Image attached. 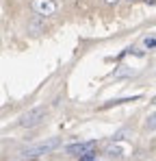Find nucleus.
<instances>
[{"label": "nucleus", "instance_id": "nucleus-1", "mask_svg": "<svg viewBox=\"0 0 156 161\" xmlns=\"http://www.w3.org/2000/svg\"><path fill=\"white\" fill-rule=\"evenodd\" d=\"M61 146V139L59 137H50V139H46V142H39V144H35V146H28L22 150V155H24L26 159L28 157H39V155H48L52 150H56Z\"/></svg>", "mask_w": 156, "mask_h": 161}, {"label": "nucleus", "instance_id": "nucleus-2", "mask_svg": "<svg viewBox=\"0 0 156 161\" xmlns=\"http://www.w3.org/2000/svg\"><path fill=\"white\" fill-rule=\"evenodd\" d=\"M96 146H98V142H78V144L65 146V153H67V155H74V157H85V155L93 153Z\"/></svg>", "mask_w": 156, "mask_h": 161}, {"label": "nucleus", "instance_id": "nucleus-3", "mask_svg": "<svg viewBox=\"0 0 156 161\" xmlns=\"http://www.w3.org/2000/svg\"><path fill=\"white\" fill-rule=\"evenodd\" d=\"M44 115H46V109L44 107H35V109H30V111H26L24 115L20 118V124L22 126H35V124H39L41 120H44Z\"/></svg>", "mask_w": 156, "mask_h": 161}, {"label": "nucleus", "instance_id": "nucleus-4", "mask_svg": "<svg viewBox=\"0 0 156 161\" xmlns=\"http://www.w3.org/2000/svg\"><path fill=\"white\" fill-rule=\"evenodd\" d=\"M30 7H33V11H35L37 15H52V13L59 9V4H56L54 0H33Z\"/></svg>", "mask_w": 156, "mask_h": 161}, {"label": "nucleus", "instance_id": "nucleus-5", "mask_svg": "<svg viewBox=\"0 0 156 161\" xmlns=\"http://www.w3.org/2000/svg\"><path fill=\"white\" fill-rule=\"evenodd\" d=\"M106 155L108 157H122V148L119 146H108L106 148Z\"/></svg>", "mask_w": 156, "mask_h": 161}, {"label": "nucleus", "instance_id": "nucleus-6", "mask_svg": "<svg viewBox=\"0 0 156 161\" xmlns=\"http://www.w3.org/2000/svg\"><path fill=\"white\" fill-rule=\"evenodd\" d=\"M145 129H148V131H154V129H156V111L152 113V115H150V118H148V122H145Z\"/></svg>", "mask_w": 156, "mask_h": 161}, {"label": "nucleus", "instance_id": "nucleus-7", "mask_svg": "<svg viewBox=\"0 0 156 161\" xmlns=\"http://www.w3.org/2000/svg\"><path fill=\"white\" fill-rule=\"evenodd\" d=\"M145 46H148V48H156V39L154 37H148V39H145Z\"/></svg>", "mask_w": 156, "mask_h": 161}, {"label": "nucleus", "instance_id": "nucleus-8", "mask_svg": "<svg viewBox=\"0 0 156 161\" xmlns=\"http://www.w3.org/2000/svg\"><path fill=\"white\" fill-rule=\"evenodd\" d=\"M80 161H96V155H93V153H89V155L80 157Z\"/></svg>", "mask_w": 156, "mask_h": 161}, {"label": "nucleus", "instance_id": "nucleus-9", "mask_svg": "<svg viewBox=\"0 0 156 161\" xmlns=\"http://www.w3.org/2000/svg\"><path fill=\"white\" fill-rule=\"evenodd\" d=\"M145 2H148V4H156V0H145Z\"/></svg>", "mask_w": 156, "mask_h": 161}, {"label": "nucleus", "instance_id": "nucleus-10", "mask_svg": "<svg viewBox=\"0 0 156 161\" xmlns=\"http://www.w3.org/2000/svg\"><path fill=\"white\" fill-rule=\"evenodd\" d=\"M106 2H108V4H115V2H117V0H106Z\"/></svg>", "mask_w": 156, "mask_h": 161}, {"label": "nucleus", "instance_id": "nucleus-11", "mask_svg": "<svg viewBox=\"0 0 156 161\" xmlns=\"http://www.w3.org/2000/svg\"><path fill=\"white\" fill-rule=\"evenodd\" d=\"M128 2H132V0H128Z\"/></svg>", "mask_w": 156, "mask_h": 161}]
</instances>
